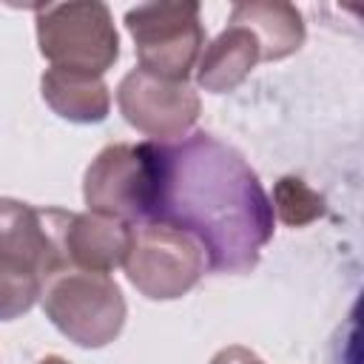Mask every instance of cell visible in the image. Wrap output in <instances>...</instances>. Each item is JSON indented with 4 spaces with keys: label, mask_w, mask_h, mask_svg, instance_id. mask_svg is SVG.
I'll return each mask as SVG.
<instances>
[{
    "label": "cell",
    "mask_w": 364,
    "mask_h": 364,
    "mask_svg": "<svg viewBox=\"0 0 364 364\" xmlns=\"http://www.w3.org/2000/svg\"><path fill=\"white\" fill-rule=\"evenodd\" d=\"M122 267L128 282L145 299L171 301L196 287V282L208 270V262L202 245L193 236L171 225L148 222L134 225L131 250Z\"/></svg>",
    "instance_id": "8992f818"
},
{
    "label": "cell",
    "mask_w": 364,
    "mask_h": 364,
    "mask_svg": "<svg viewBox=\"0 0 364 364\" xmlns=\"http://www.w3.org/2000/svg\"><path fill=\"white\" fill-rule=\"evenodd\" d=\"M46 318L77 347L100 350L125 327V296L108 273L65 267L43 287Z\"/></svg>",
    "instance_id": "3957f363"
},
{
    "label": "cell",
    "mask_w": 364,
    "mask_h": 364,
    "mask_svg": "<svg viewBox=\"0 0 364 364\" xmlns=\"http://www.w3.org/2000/svg\"><path fill=\"white\" fill-rule=\"evenodd\" d=\"M134 239V225L105 216V213H68L63 230V253L68 267L91 270V273H111L114 267L125 264Z\"/></svg>",
    "instance_id": "9c48e42d"
},
{
    "label": "cell",
    "mask_w": 364,
    "mask_h": 364,
    "mask_svg": "<svg viewBox=\"0 0 364 364\" xmlns=\"http://www.w3.org/2000/svg\"><path fill=\"white\" fill-rule=\"evenodd\" d=\"M230 20L253 31L262 60H284L304 43V20L296 6L279 0H247L230 9Z\"/></svg>",
    "instance_id": "7c38bea8"
},
{
    "label": "cell",
    "mask_w": 364,
    "mask_h": 364,
    "mask_svg": "<svg viewBox=\"0 0 364 364\" xmlns=\"http://www.w3.org/2000/svg\"><path fill=\"white\" fill-rule=\"evenodd\" d=\"M122 119L154 142L182 139L199 119V94L191 82H173L134 68L117 88Z\"/></svg>",
    "instance_id": "ba28073f"
},
{
    "label": "cell",
    "mask_w": 364,
    "mask_h": 364,
    "mask_svg": "<svg viewBox=\"0 0 364 364\" xmlns=\"http://www.w3.org/2000/svg\"><path fill=\"white\" fill-rule=\"evenodd\" d=\"M82 199L94 213H105L128 225H145L154 202L151 145L148 142L105 145L85 168Z\"/></svg>",
    "instance_id": "52a82bcc"
},
{
    "label": "cell",
    "mask_w": 364,
    "mask_h": 364,
    "mask_svg": "<svg viewBox=\"0 0 364 364\" xmlns=\"http://www.w3.org/2000/svg\"><path fill=\"white\" fill-rule=\"evenodd\" d=\"M37 46L51 68L102 77L119 57L111 9L100 0L46 3L34 9Z\"/></svg>",
    "instance_id": "277c9868"
},
{
    "label": "cell",
    "mask_w": 364,
    "mask_h": 364,
    "mask_svg": "<svg viewBox=\"0 0 364 364\" xmlns=\"http://www.w3.org/2000/svg\"><path fill=\"white\" fill-rule=\"evenodd\" d=\"M154 202L148 222L171 225L193 236L208 270L247 273L273 239V205L245 156L193 131L173 142H154ZM145 222V225H148Z\"/></svg>",
    "instance_id": "6da1fadb"
},
{
    "label": "cell",
    "mask_w": 364,
    "mask_h": 364,
    "mask_svg": "<svg viewBox=\"0 0 364 364\" xmlns=\"http://www.w3.org/2000/svg\"><path fill=\"white\" fill-rule=\"evenodd\" d=\"M68 213L0 196V321L28 313L48 279L68 267L63 253Z\"/></svg>",
    "instance_id": "7a4b0ae2"
},
{
    "label": "cell",
    "mask_w": 364,
    "mask_h": 364,
    "mask_svg": "<svg viewBox=\"0 0 364 364\" xmlns=\"http://www.w3.org/2000/svg\"><path fill=\"white\" fill-rule=\"evenodd\" d=\"M40 91L46 105L77 125H94L102 122L111 111V91L102 77L82 74V71H65V68H48L40 77Z\"/></svg>",
    "instance_id": "8fae6325"
},
{
    "label": "cell",
    "mask_w": 364,
    "mask_h": 364,
    "mask_svg": "<svg viewBox=\"0 0 364 364\" xmlns=\"http://www.w3.org/2000/svg\"><path fill=\"white\" fill-rule=\"evenodd\" d=\"M37 364H68L63 355H46V358H40Z\"/></svg>",
    "instance_id": "9a60e30c"
},
{
    "label": "cell",
    "mask_w": 364,
    "mask_h": 364,
    "mask_svg": "<svg viewBox=\"0 0 364 364\" xmlns=\"http://www.w3.org/2000/svg\"><path fill=\"white\" fill-rule=\"evenodd\" d=\"M262 60L259 40L242 23L228 20V26L202 48L196 63V85L210 94H225L242 85V80Z\"/></svg>",
    "instance_id": "30bf717a"
},
{
    "label": "cell",
    "mask_w": 364,
    "mask_h": 364,
    "mask_svg": "<svg viewBox=\"0 0 364 364\" xmlns=\"http://www.w3.org/2000/svg\"><path fill=\"white\" fill-rule=\"evenodd\" d=\"M270 205H273V216H279L290 228H301L324 216V196L299 176H282L273 188Z\"/></svg>",
    "instance_id": "4fadbf2b"
},
{
    "label": "cell",
    "mask_w": 364,
    "mask_h": 364,
    "mask_svg": "<svg viewBox=\"0 0 364 364\" xmlns=\"http://www.w3.org/2000/svg\"><path fill=\"white\" fill-rule=\"evenodd\" d=\"M210 364H264L250 347H242V344H230V347H222Z\"/></svg>",
    "instance_id": "5bb4252c"
},
{
    "label": "cell",
    "mask_w": 364,
    "mask_h": 364,
    "mask_svg": "<svg viewBox=\"0 0 364 364\" xmlns=\"http://www.w3.org/2000/svg\"><path fill=\"white\" fill-rule=\"evenodd\" d=\"M125 28L134 37V51L142 71L162 80L188 82L205 48L202 6L196 0L139 3L125 11Z\"/></svg>",
    "instance_id": "5b68a950"
}]
</instances>
